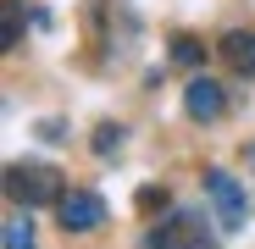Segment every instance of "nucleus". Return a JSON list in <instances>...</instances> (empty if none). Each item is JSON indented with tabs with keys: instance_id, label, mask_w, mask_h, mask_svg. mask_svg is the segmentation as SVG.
<instances>
[{
	"instance_id": "1",
	"label": "nucleus",
	"mask_w": 255,
	"mask_h": 249,
	"mask_svg": "<svg viewBox=\"0 0 255 249\" xmlns=\"http://www.w3.org/2000/svg\"><path fill=\"white\" fill-rule=\"evenodd\" d=\"M6 194L17 205H28V211H39V205H56L67 194V183H61L56 166H45V161H17V166H6Z\"/></svg>"
},
{
	"instance_id": "2",
	"label": "nucleus",
	"mask_w": 255,
	"mask_h": 249,
	"mask_svg": "<svg viewBox=\"0 0 255 249\" xmlns=\"http://www.w3.org/2000/svg\"><path fill=\"white\" fill-rule=\"evenodd\" d=\"M144 249H217V238H211L200 211H178L172 222H161V227L144 233Z\"/></svg>"
},
{
	"instance_id": "3",
	"label": "nucleus",
	"mask_w": 255,
	"mask_h": 249,
	"mask_svg": "<svg viewBox=\"0 0 255 249\" xmlns=\"http://www.w3.org/2000/svg\"><path fill=\"white\" fill-rule=\"evenodd\" d=\"M56 216H61V227L67 233H100L106 227V199L95 194V188H67L61 199H56Z\"/></svg>"
},
{
	"instance_id": "4",
	"label": "nucleus",
	"mask_w": 255,
	"mask_h": 249,
	"mask_svg": "<svg viewBox=\"0 0 255 249\" xmlns=\"http://www.w3.org/2000/svg\"><path fill=\"white\" fill-rule=\"evenodd\" d=\"M200 183H205L211 199H217V222H222V233H239V227H244V188H239V177H228L222 166H211Z\"/></svg>"
},
{
	"instance_id": "5",
	"label": "nucleus",
	"mask_w": 255,
	"mask_h": 249,
	"mask_svg": "<svg viewBox=\"0 0 255 249\" xmlns=\"http://www.w3.org/2000/svg\"><path fill=\"white\" fill-rule=\"evenodd\" d=\"M183 111H189V122H217V116L228 111L222 83H217V78H205V72H194V78H189V89H183Z\"/></svg>"
},
{
	"instance_id": "6",
	"label": "nucleus",
	"mask_w": 255,
	"mask_h": 249,
	"mask_svg": "<svg viewBox=\"0 0 255 249\" xmlns=\"http://www.w3.org/2000/svg\"><path fill=\"white\" fill-rule=\"evenodd\" d=\"M217 56H222V67L233 78H255V33L250 28H228L217 39Z\"/></svg>"
},
{
	"instance_id": "7",
	"label": "nucleus",
	"mask_w": 255,
	"mask_h": 249,
	"mask_svg": "<svg viewBox=\"0 0 255 249\" xmlns=\"http://www.w3.org/2000/svg\"><path fill=\"white\" fill-rule=\"evenodd\" d=\"M89 150H95L100 161H117V155L128 150V128H122V122H100L95 139H89Z\"/></svg>"
},
{
	"instance_id": "8",
	"label": "nucleus",
	"mask_w": 255,
	"mask_h": 249,
	"mask_svg": "<svg viewBox=\"0 0 255 249\" xmlns=\"http://www.w3.org/2000/svg\"><path fill=\"white\" fill-rule=\"evenodd\" d=\"M200 61H205V39H200V33H172V67L194 72Z\"/></svg>"
},
{
	"instance_id": "9",
	"label": "nucleus",
	"mask_w": 255,
	"mask_h": 249,
	"mask_svg": "<svg viewBox=\"0 0 255 249\" xmlns=\"http://www.w3.org/2000/svg\"><path fill=\"white\" fill-rule=\"evenodd\" d=\"M133 205H139V216H155V211H166V205H172V194H166L161 183H144V188L133 194Z\"/></svg>"
},
{
	"instance_id": "10",
	"label": "nucleus",
	"mask_w": 255,
	"mask_h": 249,
	"mask_svg": "<svg viewBox=\"0 0 255 249\" xmlns=\"http://www.w3.org/2000/svg\"><path fill=\"white\" fill-rule=\"evenodd\" d=\"M6 249H39V244H33V227H28L22 211H11V222H6Z\"/></svg>"
},
{
	"instance_id": "11",
	"label": "nucleus",
	"mask_w": 255,
	"mask_h": 249,
	"mask_svg": "<svg viewBox=\"0 0 255 249\" xmlns=\"http://www.w3.org/2000/svg\"><path fill=\"white\" fill-rule=\"evenodd\" d=\"M22 45V0H6V50Z\"/></svg>"
},
{
	"instance_id": "12",
	"label": "nucleus",
	"mask_w": 255,
	"mask_h": 249,
	"mask_svg": "<svg viewBox=\"0 0 255 249\" xmlns=\"http://www.w3.org/2000/svg\"><path fill=\"white\" fill-rule=\"evenodd\" d=\"M39 139H45V144H61V139H67V128L50 116V122H39Z\"/></svg>"
},
{
	"instance_id": "13",
	"label": "nucleus",
	"mask_w": 255,
	"mask_h": 249,
	"mask_svg": "<svg viewBox=\"0 0 255 249\" xmlns=\"http://www.w3.org/2000/svg\"><path fill=\"white\" fill-rule=\"evenodd\" d=\"M244 161H255V144H244Z\"/></svg>"
}]
</instances>
